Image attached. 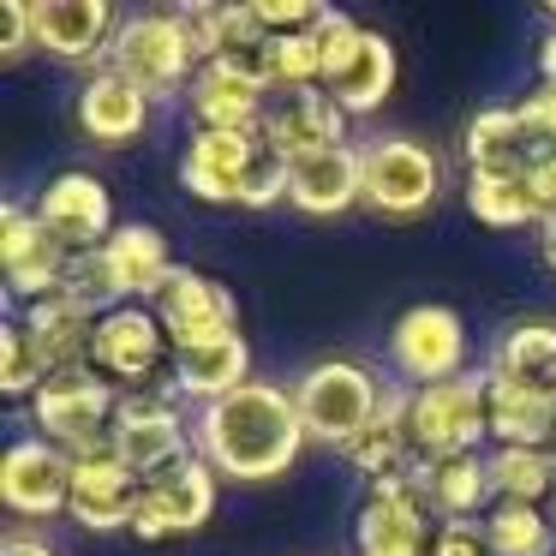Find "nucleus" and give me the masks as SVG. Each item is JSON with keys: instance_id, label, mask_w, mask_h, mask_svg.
<instances>
[{"instance_id": "nucleus-1", "label": "nucleus", "mask_w": 556, "mask_h": 556, "mask_svg": "<svg viewBox=\"0 0 556 556\" xmlns=\"http://www.w3.org/2000/svg\"><path fill=\"white\" fill-rule=\"evenodd\" d=\"M312 431L300 419V401L281 383H245L233 395L210 401L192 413V448L198 460L216 467V479L228 484H269L305 455Z\"/></svg>"}, {"instance_id": "nucleus-2", "label": "nucleus", "mask_w": 556, "mask_h": 556, "mask_svg": "<svg viewBox=\"0 0 556 556\" xmlns=\"http://www.w3.org/2000/svg\"><path fill=\"white\" fill-rule=\"evenodd\" d=\"M109 66L121 78H132L150 102H168L180 90H192V78L204 73V49L198 30L186 18V7H144V13L121 18V37L109 49Z\"/></svg>"}, {"instance_id": "nucleus-3", "label": "nucleus", "mask_w": 556, "mask_h": 556, "mask_svg": "<svg viewBox=\"0 0 556 556\" xmlns=\"http://www.w3.org/2000/svg\"><path fill=\"white\" fill-rule=\"evenodd\" d=\"M383 395H389V383L359 359H317L293 383V401H300V419L312 431V443L336 448V455L377 419Z\"/></svg>"}, {"instance_id": "nucleus-4", "label": "nucleus", "mask_w": 556, "mask_h": 556, "mask_svg": "<svg viewBox=\"0 0 556 556\" xmlns=\"http://www.w3.org/2000/svg\"><path fill=\"white\" fill-rule=\"evenodd\" d=\"M114 413H121V389L97 371V365H73V371H54L49 383L30 395V419H37V437L61 443L66 455H97L109 448Z\"/></svg>"}, {"instance_id": "nucleus-5", "label": "nucleus", "mask_w": 556, "mask_h": 556, "mask_svg": "<svg viewBox=\"0 0 556 556\" xmlns=\"http://www.w3.org/2000/svg\"><path fill=\"white\" fill-rule=\"evenodd\" d=\"M407 431H413V455L437 460V455H484L491 437V401H484V371H460L448 383L413 389L407 401Z\"/></svg>"}, {"instance_id": "nucleus-6", "label": "nucleus", "mask_w": 556, "mask_h": 556, "mask_svg": "<svg viewBox=\"0 0 556 556\" xmlns=\"http://www.w3.org/2000/svg\"><path fill=\"white\" fill-rule=\"evenodd\" d=\"M359 180H365V210L389 222H413L443 198V162L425 138L383 132L359 150Z\"/></svg>"}, {"instance_id": "nucleus-7", "label": "nucleus", "mask_w": 556, "mask_h": 556, "mask_svg": "<svg viewBox=\"0 0 556 556\" xmlns=\"http://www.w3.org/2000/svg\"><path fill=\"white\" fill-rule=\"evenodd\" d=\"M109 448L138 472V479H156V472L180 467V460L192 455V419L180 413V389H174V377L162 389H144V395H121Z\"/></svg>"}, {"instance_id": "nucleus-8", "label": "nucleus", "mask_w": 556, "mask_h": 556, "mask_svg": "<svg viewBox=\"0 0 556 556\" xmlns=\"http://www.w3.org/2000/svg\"><path fill=\"white\" fill-rule=\"evenodd\" d=\"M90 365L109 377L121 395H144L162 389V371H174L168 329L150 305H121V312L97 317V341H90Z\"/></svg>"}, {"instance_id": "nucleus-9", "label": "nucleus", "mask_w": 556, "mask_h": 556, "mask_svg": "<svg viewBox=\"0 0 556 556\" xmlns=\"http://www.w3.org/2000/svg\"><path fill=\"white\" fill-rule=\"evenodd\" d=\"M431 508H425L413 472L365 484V503L353 515V556H431Z\"/></svg>"}, {"instance_id": "nucleus-10", "label": "nucleus", "mask_w": 556, "mask_h": 556, "mask_svg": "<svg viewBox=\"0 0 556 556\" xmlns=\"http://www.w3.org/2000/svg\"><path fill=\"white\" fill-rule=\"evenodd\" d=\"M216 491H222L216 467L198 460V448H192L180 467L144 479L138 508H132V539L162 544V539H186V532H198L210 515H216Z\"/></svg>"}, {"instance_id": "nucleus-11", "label": "nucleus", "mask_w": 556, "mask_h": 556, "mask_svg": "<svg viewBox=\"0 0 556 556\" xmlns=\"http://www.w3.org/2000/svg\"><path fill=\"white\" fill-rule=\"evenodd\" d=\"M389 365L401 383L431 389L467 371V324L448 305H407L389 329Z\"/></svg>"}, {"instance_id": "nucleus-12", "label": "nucleus", "mask_w": 556, "mask_h": 556, "mask_svg": "<svg viewBox=\"0 0 556 556\" xmlns=\"http://www.w3.org/2000/svg\"><path fill=\"white\" fill-rule=\"evenodd\" d=\"M66 252L49 228H42L37 210H25L18 198L0 204V269H7V300L13 305H37V300H54L66 288Z\"/></svg>"}, {"instance_id": "nucleus-13", "label": "nucleus", "mask_w": 556, "mask_h": 556, "mask_svg": "<svg viewBox=\"0 0 556 556\" xmlns=\"http://www.w3.org/2000/svg\"><path fill=\"white\" fill-rule=\"evenodd\" d=\"M73 467L78 460L49 437H13L0 455V503L30 527L66 515L73 508Z\"/></svg>"}, {"instance_id": "nucleus-14", "label": "nucleus", "mask_w": 556, "mask_h": 556, "mask_svg": "<svg viewBox=\"0 0 556 556\" xmlns=\"http://www.w3.org/2000/svg\"><path fill=\"white\" fill-rule=\"evenodd\" d=\"M150 312L162 317L174 353L204 348V341H222V336H240V305H233V293L222 288L216 276L186 269V264L174 269V281L156 293V305H150Z\"/></svg>"}, {"instance_id": "nucleus-15", "label": "nucleus", "mask_w": 556, "mask_h": 556, "mask_svg": "<svg viewBox=\"0 0 556 556\" xmlns=\"http://www.w3.org/2000/svg\"><path fill=\"white\" fill-rule=\"evenodd\" d=\"M30 30H37V49L49 61L66 66H109L102 54L121 37V13L109 0H30Z\"/></svg>"}, {"instance_id": "nucleus-16", "label": "nucleus", "mask_w": 556, "mask_h": 556, "mask_svg": "<svg viewBox=\"0 0 556 556\" xmlns=\"http://www.w3.org/2000/svg\"><path fill=\"white\" fill-rule=\"evenodd\" d=\"M30 210H37L42 228H49L73 257H78V252H102V245H109V233L121 228V222H114V198H109V186H102L97 174H85V168L54 174V180L42 186V198H37Z\"/></svg>"}, {"instance_id": "nucleus-17", "label": "nucleus", "mask_w": 556, "mask_h": 556, "mask_svg": "<svg viewBox=\"0 0 556 556\" xmlns=\"http://www.w3.org/2000/svg\"><path fill=\"white\" fill-rule=\"evenodd\" d=\"M257 156H264V138L257 132H210V126H192V138L180 150V186L198 204H240Z\"/></svg>"}, {"instance_id": "nucleus-18", "label": "nucleus", "mask_w": 556, "mask_h": 556, "mask_svg": "<svg viewBox=\"0 0 556 556\" xmlns=\"http://www.w3.org/2000/svg\"><path fill=\"white\" fill-rule=\"evenodd\" d=\"M264 150H276L281 162H300V156H324V150L348 144V114L336 109L324 85L317 90H293V97H276L264 114Z\"/></svg>"}, {"instance_id": "nucleus-19", "label": "nucleus", "mask_w": 556, "mask_h": 556, "mask_svg": "<svg viewBox=\"0 0 556 556\" xmlns=\"http://www.w3.org/2000/svg\"><path fill=\"white\" fill-rule=\"evenodd\" d=\"M138 479L114 448H97V455H78L73 467V508L66 515L85 532H132V508H138Z\"/></svg>"}, {"instance_id": "nucleus-20", "label": "nucleus", "mask_w": 556, "mask_h": 556, "mask_svg": "<svg viewBox=\"0 0 556 556\" xmlns=\"http://www.w3.org/2000/svg\"><path fill=\"white\" fill-rule=\"evenodd\" d=\"M192 102V121L210 126V132H264V114H269V85L240 66H222V61H204V73L192 78L186 90Z\"/></svg>"}, {"instance_id": "nucleus-21", "label": "nucleus", "mask_w": 556, "mask_h": 556, "mask_svg": "<svg viewBox=\"0 0 556 556\" xmlns=\"http://www.w3.org/2000/svg\"><path fill=\"white\" fill-rule=\"evenodd\" d=\"M288 204L312 222H336L348 210L365 204V180H359V150L341 144L324 156H300L288 162Z\"/></svg>"}, {"instance_id": "nucleus-22", "label": "nucleus", "mask_w": 556, "mask_h": 556, "mask_svg": "<svg viewBox=\"0 0 556 556\" xmlns=\"http://www.w3.org/2000/svg\"><path fill=\"white\" fill-rule=\"evenodd\" d=\"M460 156H467V180H527V168L539 162V144L527 138V126L508 102H491V109L472 114Z\"/></svg>"}, {"instance_id": "nucleus-23", "label": "nucleus", "mask_w": 556, "mask_h": 556, "mask_svg": "<svg viewBox=\"0 0 556 556\" xmlns=\"http://www.w3.org/2000/svg\"><path fill=\"white\" fill-rule=\"evenodd\" d=\"M150 109H156V102H150L132 78H121L114 66H97V73L85 78V90H78V132H85L90 144H132V138H144Z\"/></svg>"}, {"instance_id": "nucleus-24", "label": "nucleus", "mask_w": 556, "mask_h": 556, "mask_svg": "<svg viewBox=\"0 0 556 556\" xmlns=\"http://www.w3.org/2000/svg\"><path fill=\"white\" fill-rule=\"evenodd\" d=\"M25 324L30 348H37L42 371H73V365H90V341H97V312L78 305L73 293H54V300H37L25 312H13Z\"/></svg>"}, {"instance_id": "nucleus-25", "label": "nucleus", "mask_w": 556, "mask_h": 556, "mask_svg": "<svg viewBox=\"0 0 556 556\" xmlns=\"http://www.w3.org/2000/svg\"><path fill=\"white\" fill-rule=\"evenodd\" d=\"M413 484H419L425 508H431L437 520H484V508L496 503V491H491V460H484V455L413 460Z\"/></svg>"}, {"instance_id": "nucleus-26", "label": "nucleus", "mask_w": 556, "mask_h": 556, "mask_svg": "<svg viewBox=\"0 0 556 556\" xmlns=\"http://www.w3.org/2000/svg\"><path fill=\"white\" fill-rule=\"evenodd\" d=\"M407 401H413L407 383H389L377 419L365 425V431L353 437L348 448H341V460H348V467L359 472L365 484L395 479V472H413V460H419V455H413V431H407Z\"/></svg>"}, {"instance_id": "nucleus-27", "label": "nucleus", "mask_w": 556, "mask_h": 556, "mask_svg": "<svg viewBox=\"0 0 556 556\" xmlns=\"http://www.w3.org/2000/svg\"><path fill=\"white\" fill-rule=\"evenodd\" d=\"M324 90L336 97V109L348 114V121L377 114L389 102V90H395V42H389L383 30H365L348 61L324 78Z\"/></svg>"}, {"instance_id": "nucleus-28", "label": "nucleus", "mask_w": 556, "mask_h": 556, "mask_svg": "<svg viewBox=\"0 0 556 556\" xmlns=\"http://www.w3.org/2000/svg\"><path fill=\"white\" fill-rule=\"evenodd\" d=\"M168 377H174V389H180V401L210 407V401H222V395L252 383V341L222 336V341H204V348H186V353H174Z\"/></svg>"}, {"instance_id": "nucleus-29", "label": "nucleus", "mask_w": 556, "mask_h": 556, "mask_svg": "<svg viewBox=\"0 0 556 556\" xmlns=\"http://www.w3.org/2000/svg\"><path fill=\"white\" fill-rule=\"evenodd\" d=\"M102 252H109V264H114V276H121V288L132 305H156V293L168 288L174 269H180L168 252V240H162V228H150V222H121Z\"/></svg>"}, {"instance_id": "nucleus-30", "label": "nucleus", "mask_w": 556, "mask_h": 556, "mask_svg": "<svg viewBox=\"0 0 556 556\" xmlns=\"http://www.w3.org/2000/svg\"><path fill=\"white\" fill-rule=\"evenodd\" d=\"M484 401H491V448H551L556 443V401L515 389L484 371Z\"/></svg>"}, {"instance_id": "nucleus-31", "label": "nucleus", "mask_w": 556, "mask_h": 556, "mask_svg": "<svg viewBox=\"0 0 556 556\" xmlns=\"http://www.w3.org/2000/svg\"><path fill=\"white\" fill-rule=\"evenodd\" d=\"M484 371L503 377V383H515V389H532V395L556 401V324H515V329H503Z\"/></svg>"}, {"instance_id": "nucleus-32", "label": "nucleus", "mask_w": 556, "mask_h": 556, "mask_svg": "<svg viewBox=\"0 0 556 556\" xmlns=\"http://www.w3.org/2000/svg\"><path fill=\"white\" fill-rule=\"evenodd\" d=\"M484 460H491L496 503L551 508V496H556V448H484Z\"/></svg>"}, {"instance_id": "nucleus-33", "label": "nucleus", "mask_w": 556, "mask_h": 556, "mask_svg": "<svg viewBox=\"0 0 556 556\" xmlns=\"http://www.w3.org/2000/svg\"><path fill=\"white\" fill-rule=\"evenodd\" d=\"M484 544H491V556H556V520L532 503H491Z\"/></svg>"}, {"instance_id": "nucleus-34", "label": "nucleus", "mask_w": 556, "mask_h": 556, "mask_svg": "<svg viewBox=\"0 0 556 556\" xmlns=\"http://www.w3.org/2000/svg\"><path fill=\"white\" fill-rule=\"evenodd\" d=\"M467 216L484 222V228H539L544 210L532 198L527 180H467Z\"/></svg>"}, {"instance_id": "nucleus-35", "label": "nucleus", "mask_w": 556, "mask_h": 556, "mask_svg": "<svg viewBox=\"0 0 556 556\" xmlns=\"http://www.w3.org/2000/svg\"><path fill=\"white\" fill-rule=\"evenodd\" d=\"M264 85H269V97H293V90H317V85H324L317 30H300V37H269V49H264Z\"/></svg>"}, {"instance_id": "nucleus-36", "label": "nucleus", "mask_w": 556, "mask_h": 556, "mask_svg": "<svg viewBox=\"0 0 556 556\" xmlns=\"http://www.w3.org/2000/svg\"><path fill=\"white\" fill-rule=\"evenodd\" d=\"M61 293H73V300L90 305L97 317L132 305V300H126V288H121V276H114V264H109V252H78L73 264H66V288Z\"/></svg>"}, {"instance_id": "nucleus-37", "label": "nucleus", "mask_w": 556, "mask_h": 556, "mask_svg": "<svg viewBox=\"0 0 556 556\" xmlns=\"http://www.w3.org/2000/svg\"><path fill=\"white\" fill-rule=\"evenodd\" d=\"M42 383H49V371H42V359H37V348H30L25 324L7 317V324H0V395H7V401H30Z\"/></svg>"}, {"instance_id": "nucleus-38", "label": "nucleus", "mask_w": 556, "mask_h": 556, "mask_svg": "<svg viewBox=\"0 0 556 556\" xmlns=\"http://www.w3.org/2000/svg\"><path fill=\"white\" fill-rule=\"evenodd\" d=\"M269 204H288V162H281L276 150L257 156L252 180H245V192H240V210H269Z\"/></svg>"}, {"instance_id": "nucleus-39", "label": "nucleus", "mask_w": 556, "mask_h": 556, "mask_svg": "<svg viewBox=\"0 0 556 556\" xmlns=\"http://www.w3.org/2000/svg\"><path fill=\"white\" fill-rule=\"evenodd\" d=\"M25 49H37V30H30V0H0V61L18 66Z\"/></svg>"}, {"instance_id": "nucleus-40", "label": "nucleus", "mask_w": 556, "mask_h": 556, "mask_svg": "<svg viewBox=\"0 0 556 556\" xmlns=\"http://www.w3.org/2000/svg\"><path fill=\"white\" fill-rule=\"evenodd\" d=\"M515 114H520V126H527V138L539 144V156L556 150V85H539L527 102H515Z\"/></svg>"}, {"instance_id": "nucleus-41", "label": "nucleus", "mask_w": 556, "mask_h": 556, "mask_svg": "<svg viewBox=\"0 0 556 556\" xmlns=\"http://www.w3.org/2000/svg\"><path fill=\"white\" fill-rule=\"evenodd\" d=\"M431 556H491V544H484V520H437Z\"/></svg>"}, {"instance_id": "nucleus-42", "label": "nucleus", "mask_w": 556, "mask_h": 556, "mask_svg": "<svg viewBox=\"0 0 556 556\" xmlns=\"http://www.w3.org/2000/svg\"><path fill=\"white\" fill-rule=\"evenodd\" d=\"M527 186H532V198H539V210L551 216L556 210V150H544V156L527 168Z\"/></svg>"}, {"instance_id": "nucleus-43", "label": "nucleus", "mask_w": 556, "mask_h": 556, "mask_svg": "<svg viewBox=\"0 0 556 556\" xmlns=\"http://www.w3.org/2000/svg\"><path fill=\"white\" fill-rule=\"evenodd\" d=\"M0 556H61V551H54L37 527H13L7 539H0Z\"/></svg>"}, {"instance_id": "nucleus-44", "label": "nucleus", "mask_w": 556, "mask_h": 556, "mask_svg": "<svg viewBox=\"0 0 556 556\" xmlns=\"http://www.w3.org/2000/svg\"><path fill=\"white\" fill-rule=\"evenodd\" d=\"M539 85H556V30H544L539 42Z\"/></svg>"}, {"instance_id": "nucleus-45", "label": "nucleus", "mask_w": 556, "mask_h": 556, "mask_svg": "<svg viewBox=\"0 0 556 556\" xmlns=\"http://www.w3.org/2000/svg\"><path fill=\"white\" fill-rule=\"evenodd\" d=\"M539 257H544V264L556 269V210H551V216L539 222Z\"/></svg>"}, {"instance_id": "nucleus-46", "label": "nucleus", "mask_w": 556, "mask_h": 556, "mask_svg": "<svg viewBox=\"0 0 556 556\" xmlns=\"http://www.w3.org/2000/svg\"><path fill=\"white\" fill-rule=\"evenodd\" d=\"M544 18H551V25H556V0H551V7H544Z\"/></svg>"}, {"instance_id": "nucleus-47", "label": "nucleus", "mask_w": 556, "mask_h": 556, "mask_svg": "<svg viewBox=\"0 0 556 556\" xmlns=\"http://www.w3.org/2000/svg\"><path fill=\"white\" fill-rule=\"evenodd\" d=\"M551 508H556V496H551ZM551 520H556V515H551Z\"/></svg>"}]
</instances>
